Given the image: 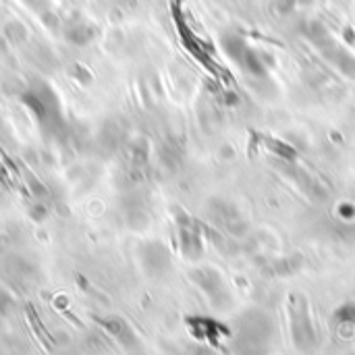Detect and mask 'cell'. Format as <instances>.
<instances>
[{
  "label": "cell",
  "instance_id": "cell-5",
  "mask_svg": "<svg viewBox=\"0 0 355 355\" xmlns=\"http://www.w3.org/2000/svg\"><path fill=\"white\" fill-rule=\"evenodd\" d=\"M193 277H196V281L200 283V287L210 295V300L214 302V306H223V300H227V289H225L223 279H220L214 270H210V268L200 270V272H196Z\"/></svg>",
  "mask_w": 355,
  "mask_h": 355
},
{
  "label": "cell",
  "instance_id": "cell-11",
  "mask_svg": "<svg viewBox=\"0 0 355 355\" xmlns=\"http://www.w3.org/2000/svg\"><path fill=\"white\" fill-rule=\"evenodd\" d=\"M293 4H295V0H277V8L283 15H287L289 10H293Z\"/></svg>",
  "mask_w": 355,
  "mask_h": 355
},
{
  "label": "cell",
  "instance_id": "cell-9",
  "mask_svg": "<svg viewBox=\"0 0 355 355\" xmlns=\"http://www.w3.org/2000/svg\"><path fill=\"white\" fill-rule=\"evenodd\" d=\"M335 322L355 329V304H345L335 312Z\"/></svg>",
  "mask_w": 355,
  "mask_h": 355
},
{
  "label": "cell",
  "instance_id": "cell-4",
  "mask_svg": "<svg viewBox=\"0 0 355 355\" xmlns=\"http://www.w3.org/2000/svg\"><path fill=\"white\" fill-rule=\"evenodd\" d=\"M187 327L191 329V333L198 339H206L212 345H216L223 337L229 335L227 327H223L220 322H216L212 318H187Z\"/></svg>",
  "mask_w": 355,
  "mask_h": 355
},
{
  "label": "cell",
  "instance_id": "cell-3",
  "mask_svg": "<svg viewBox=\"0 0 355 355\" xmlns=\"http://www.w3.org/2000/svg\"><path fill=\"white\" fill-rule=\"evenodd\" d=\"M289 318H291V335H293V343L297 345L300 352L310 354L318 339H316V331H314V322L308 310V302L304 295H293L289 300Z\"/></svg>",
  "mask_w": 355,
  "mask_h": 355
},
{
  "label": "cell",
  "instance_id": "cell-12",
  "mask_svg": "<svg viewBox=\"0 0 355 355\" xmlns=\"http://www.w3.org/2000/svg\"><path fill=\"white\" fill-rule=\"evenodd\" d=\"M300 2H302V4H310L312 0H300Z\"/></svg>",
  "mask_w": 355,
  "mask_h": 355
},
{
  "label": "cell",
  "instance_id": "cell-10",
  "mask_svg": "<svg viewBox=\"0 0 355 355\" xmlns=\"http://www.w3.org/2000/svg\"><path fill=\"white\" fill-rule=\"evenodd\" d=\"M268 148H270L272 152H277V154H279L281 158H285V160H293V158H295V150H293L291 146L279 141V139H270V141H268Z\"/></svg>",
  "mask_w": 355,
  "mask_h": 355
},
{
  "label": "cell",
  "instance_id": "cell-6",
  "mask_svg": "<svg viewBox=\"0 0 355 355\" xmlns=\"http://www.w3.org/2000/svg\"><path fill=\"white\" fill-rule=\"evenodd\" d=\"M223 48H225V52L237 62V64H241V60H243V56H245V52H248V42L239 35V33H225L223 35Z\"/></svg>",
  "mask_w": 355,
  "mask_h": 355
},
{
  "label": "cell",
  "instance_id": "cell-2",
  "mask_svg": "<svg viewBox=\"0 0 355 355\" xmlns=\"http://www.w3.org/2000/svg\"><path fill=\"white\" fill-rule=\"evenodd\" d=\"M306 33H308L310 42L316 44V48L322 52V56L329 62H333L345 77L355 79V56L347 48L337 44V40L329 33V29L322 23H318V21L308 23Z\"/></svg>",
  "mask_w": 355,
  "mask_h": 355
},
{
  "label": "cell",
  "instance_id": "cell-7",
  "mask_svg": "<svg viewBox=\"0 0 355 355\" xmlns=\"http://www.w3.org/2000/svg\"><path fill=\"white\" fill-rule=\"evenodd\" d=\"M67 37L73 42V44H87L94 35H96V29L87 23V21H81V19H77V21H71L69 25H67Z\"/></svg>",
  "mask_w": 355,
  "mask_h": 355
},
{
  "label": "cell",
  "instance_id": "cell-1",
  "mask_svg": "<svg viewBox=\"0 0 355 355\" xmlns=\"http://www.w3.org/2000/svg\"><path fill=\"white\" fill-rule=\"evenodd\" d=\"M272 324L262 312H248L239 322V333L235 339L237 355H266L270 349Z\"/></svg>",
  "mask_w": 355,
  "mask_h": 355
},
{
  "label": "cell",
  "instance_id": "cell-8",
  "mask_svg": "<svg viewBox=\"0 0 355 355\" xmlns=\"http://www.w3.org/2000/svg\"><path fill=\"white\" fill-rule=\"evenodd\" d=\"M181 245H183L185 256H187V258H193V260L200 258L202 252H204V250H202V239H200L198 231L191 229L189 225L181 229Z\"/></svg>",
  "mask_w": 355,
  "mask_h": 355
}]
</instances>
